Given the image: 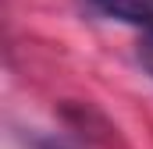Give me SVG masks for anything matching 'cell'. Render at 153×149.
<instances>
[{
  "label": "cell",
  "instance_id": "7a4b0ae2",
  "mask_svg": "<svg viewBox=\"0 0 153 149\" xmlns=\"http://www.w3.org/2000/svg\"><path fill=\"white\" fill-rule=\"evenodd\" d=\"M135 53H139V64H143V68L150 71V78H153V29H146V32L139 36V50H135Z\"/></svg>",
  "mask_w": 153,
  "mask_h": 149
},
{
  "label": "cell",
  "instance_id": "6da1fadb",
  "mask_svg": "<svg viewBox=\"0 0 153 149\" xmlns=\"http://www.w3.org/2000/svg\"><path fill=\"white\" fill-rule=\"evenodd\" d=\"M89 4L114 21L135 25L139 32L153 29V0H89Z\"/></svg>",
  "mask_w": 153,
  "mask_h": 149
}]
</instances>
